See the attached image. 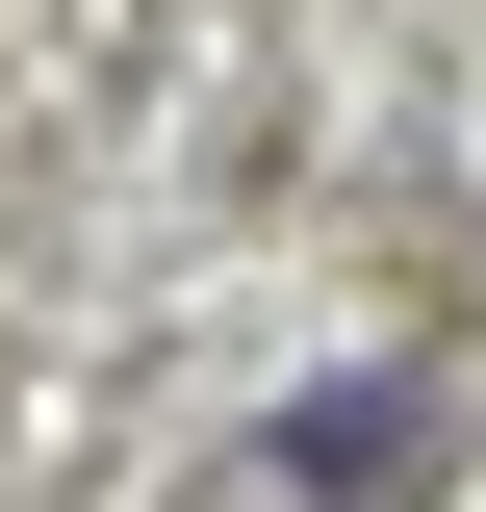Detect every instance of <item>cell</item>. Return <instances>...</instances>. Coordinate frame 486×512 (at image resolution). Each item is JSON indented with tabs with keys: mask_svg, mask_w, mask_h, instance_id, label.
Here are the masks:
<instances>
[{
	"mask_svg": "<svg viewBox=\"0 0 486 512\" xmlns=\"http://www.w3.org/2000/svg\"><path fill=\"white\" fill-rule=\"evenodd\" d=\"M435 461V384H333V410H282V487H410Z\"/></svg>",
	"mask_w": 486,
	"mask_h": 512,
	"instance_id": "cell-1",
	"label": "cell"
}]
</instances>
